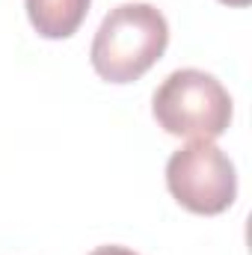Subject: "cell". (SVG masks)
I'll return each mask as SVG.
<instances>
[{"instance_id": "obj_1", "label": "cell", "mask_w": 252, "mask_h": 255, "mask_svg": "<svg viewBox=\"0 0 252 255\" xmlns=\"http://www.w3.org/2000/svg\"><path fill=\"white\" fill-rule=\"evenodd\" d=\"M169 24L151 3H122L110 9L92 39L89 60L101 80L133 83L163 57Z\"/></svg>"}, {"instance_id": "obj_2", "label": "cell", "mask_w": 252, "mask_h": 255, "mask_svg": "<svg viewBox=\"0 0 252 255\" xmlns=\"http://www.w3.org/2000/svg\"><path fill=\"white\" fill-rule=\"evenodd\" d=\"M151 113L172 136L214 142L229 130L235 107L229 89L214 74L202 68H178L154 89Z\"/></svg>"}, {"instance_id": "obj_3", "label": "cell", "mask_w": 252, "mask_h": 255, "mask_svg": "<svg viewBox=\"0 0 252 255\" xmlns=\"http://www.w3.org/2000/svg\"><path fill=\"white\" fill-rule=\"evenodd\" d=\"M166 187L181 208L202 217H217L235 205L238 172L220 145L190 139L166 160Z\"/></svg>"}, {"instance_id": "obj_4", "label": "cell", "mask_w": 252, "mask_h": 255, "mask_svg": "<svg viewBox=\"0 0 252 255\" xmlns=\"http://www.w3.org/2000/svg\"><path fill=\"white\" fill-rule=\"evenodd\" d=\"M92 0H24L27 18L45 39H68L77 33Z\"/></svg>"}, {"instance_id": "obj_5", "label": "cell", "mask_w": 252, "mask_h": 255, "mask_svg": "<svg viewBox=\"0 0 252 255\" xmlns=\"http://www.w3.org/2000/svg\"><path fill=\"white\" fill-rule=\"evenodd\" d=\"M89 255H136V253L127 250V247H98V250H92Z\"/></svg>"}, {"instance_id": "obj_6", "label": "cell", "mask_w": 252, "mask_h": 255, "mask_svg": "<svg viewBox=\"0 0 252 255\" xmlns=\"http://www.w3.org/2000/svg\"><path fill=\"white\" fill-rule=\"evenodd\" d=\"M220 3H229V6H250V0H220Z\"/></svg>"}]
</instances>
